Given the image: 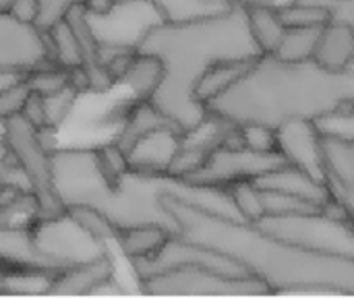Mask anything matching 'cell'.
<instances>
[{
    "instance_id": "30",
    "label": "cell",
    "mask_w": 354,
    "mask_h": 298,
    "mask_svg": "<svg viewBox=\"0 0 354 298\" xmlns=\"http://www.w3.org/2000/svg\"><path fill=\"white\" fill-rule=\"evenodd\" d=\"M253 62V60H251ZM251 62H224L214 66L199 83L197 87V97L207 104L209 100H214L218 93H222L232 81H236V77L251 64Z\"/></svg>"
},
{
    "instance_id": "29",
    "label": "cell",
    "mask_w": 354,
    "mask_h": 298,
    "mask_svg": "<svg viewBox=\"0 0 354 298\" xmlns=\"http://www.w3.org/2000/svg\"><path fill=\"white\" fill-rule=\"evenodd\" d=\"M23 79H25L29 91H35L46 97V95H52V93L60 91L62 87L71 85V68L50 62V64L29 71Z\"/></svg>"
},
{
    "instance_id": "31",
    "label": "cell",
    "mask_w": 354,
    "mask_h": 298,
    "mask_svg": "<svg viewBox=\"0 0 354 298\" xmlns=\"http://www.w3.org/2000/svg\"><path fill=\"white\" fill-rule=\"evenodd\" d=\"M153 2L162 10L166 21H185V19L201 17V15L228 6V4H218V2H207V0H153Z\"/></svg>"
},
{
    "instance_id": "4",
    "label": "cell",
    "mask_w": 354,
    "mask_h": 298,
    "mask_svg": "<svg viewBox=\"0 0 354 298\" xmlns=\"http://www.w3.org/2000/svg\"><path fill=\"white\" fill-rule=\"evenodd\" d=\"M205 108L234 127L276 129L299 118L322 122L354 112V62L344 68H328L313 58L284 62L261 54Z\"/></svg>"
},
{
    "instance_id": "10",
    "label": "cell",
    "mask_w": 354,
    "mask_h": 298,
    "mask_svg": "<svg viewBox=\"0 0 354 298\" xmlns=\"http://www.w3.org/2000/svg\"><path fill=\"white\" fill-rule=\"evenodd\" d=\"M87 21L97 44L135 50L145 33L166 21L153 0H118L104 15H89Z\"/></svg>"
},
{
    "instance_id": "37",
    "label": "cell",
    "mask_w": 354,
    "mask_h": 298,
    "mask_svg": "<svg viewBox=\"0 0 354 298\" xmlns=\"http://www.w3.org/2000/svg\"><path fill=\"white\" fill-rule=\"evenodd\" d=\"M21 116L35 129H44V127H50L48 124V110H46V97L35 93V91H29L25 104H23V110H21Z\"/></svg>"
},
{
    "instance_id": "47",
    "label": "cell",
    "mask_w": 354,
    "mask_h": 298,
    "mask_svg": "<svg viewBox=\"0 0 354 298\" xmlns=\"http://www.w3.org/2000/svg\"><path fill=\"white\" fill-rule=\"evenodd\" d=\"M2 288H4V270L0 268V297H2Z\"/></svg>"
},
{
    "instance_id": "34",
    "label": "cell",
    "mask_w": 354,
    "mask_h": 298,
    "mask_svg": "<svg viewBox=\"0 0 354 298\" xmlns=\"http://www.w3.org/2000/svg\"><path fill=\"white\" fill-rule=\"evenodd\" d=\"M241 143L257 151H278L276 129L266 124H239Z\"/></svg>"
},
{
    "instance_id": "9",
    "label": "cell",
    "mask_w": 354,
    "mask_h": 298,
    "mask_svg": "<svg viewBox=\"0 0 354 298\" xmlns=\"http://www.w3.org/2000/svg\"><path fill=\"white\" fill-rule=\"evenodd\" d=\"M31 232L39 251L64 270L106 255V241L93 236L68 212L39 220Z\"/></svg>"
},
{
    "instance_id": "26",
    "label": "cell",
    "mask_w": 354,
    "mask_h": 298,
    "mask_svg": "<svg viewBox=\"0 0 354 298\" xmlns=\"http://www.w3.org/2000/svg\"><path fill=\"white\" fill-rule=\"evenodd\" d=\"M54 276L44 270H6L2 297H48Z\"/></svg>"
},
{
    "instance_id": "7",
    "label": "cell",
    "mask_w": 354,
    "mask_h": 298,
    "mask_svg": "<svg viewBox=\"0 0 354 298\" xmlns=\"http://www.w3.org/2000/svg\"><path fill=\"white\" fill-rule=\"evenodd\" d=\"M4 145L10 160L29 180L31 193L39 205V220H48L66 212L52 185V151L41 143L37 129L31 127L21 114L10 116L6 118Z\"/></svg>"
},
{
    "instance_id": "16",
    "label": "cell",
    "mask_w": 354,
    "mask_h": 298,
    "mask_svg": "<svg viewBox=\"0 0 354 298\" xmlns=\"http://www.w3.org/2000/svg\"><path fill=\"white\" fill-rule=\"evenodd\" d=\"M0 268L6 270H44L58 274L64 268L50 259L33 241L31 228H10L0 224Z\"/></svg>"
},
{
    "instance_id": "23",
    "label": "cell",
    "mask_w": 354,
    "mask_h": 298,
    "mask_svg": "<svg viewBox=\"0 0 354 298\" xmlns=\"http://www.w3.org/2000/svg\"><path fill=\"white\" fill-rule=\"evenodd\" d=\"M247 8V17H249V29L251 35L259 48L261 54H274L286 27L278 17L276 6H266V4H257V6H245Z\"/></svg>"
},
{
    "instance_id": "32",
    "label": "cell",
    "mask_w": 354,
    "mask_h": 298,
    "mask_svg": "<svg viewBox=\"0 0 354 298\" xmlns=\"http://www.w3.org/2000/svg\"><path fill=\"white\" fill-rule=\"evenodd\" d=\"M66 212L83 226L87 228L93 236L102 239V241H114L116 239V228L93 207L87 205H75V207H66Z\"/></svg>"
},
{
    "instance_id": "24",
    "label": "cell",
    "mask_w": 354,
    "mask_h": 298,
    "mask_svg": "<svg viewBox=\"0 0 354 298\" xmlns=\"http://www.w3.org/2000/svg\"><path fill=\"white\" fill-rule=\"evenodd\" d=\"M322 27H286V31L272 56H276L284 62L311 60Z\"/></svg>"
},
{
    "instance_id": "19",
    "label": "cell",
    "mask_w": 354,
    "mask_h": 298,
    "mask_svg": "<svg viewBox=\"0 0 354 298\" xmlns=\"http://www.w3.org/2000/svg\"><path fill=\"white\" fill-rule=\"evenodd\" d=\"M313 60L328 68H344L354 62V31L342 21L330 19L315 44Z\"/></svg>"
},
{
    "instance_id": "20",
    "label": "cell",
    "mask_w": 354,
    "mask_h": 298,
    "mask_svg": "<svg viewBox=\"0 0 354 298\" xmlns=\"http://www.w3.org/2000/svg\"><path fill=\"white\" fill-rule=\"evenodd\" d=\"M160 127H174V124L149 100H135L127 110V116L120 124V131H118L114 143L122 151H127L139 137H143L145 133L160 129Z\"/></svg>"
},
{
    "instance_id": "39",
    "label": "cell",
    "mask_w": 354,
    "mask_h": 298,
    "mask_svg": "<svg viewBox=\"0 0 354 298\" xmlns=\"http://www.w3.org/2000/svg\"><path fill=\"white\" fill-rule=\"evenodd\" d=\"M8 10L23 21H29V23L37 21V0H12Z\"/></svg>"
},
{
    "instance_id": "12",
    "label": "cell",
    "mask_w": 354,
    "mask_h": 298,
    "mask_svg": "<svg viewBox=\"0 0 354 298\" xmlns=\"http://www.w3.org/2000/svg\"><path fill=\"white\" fill-rule=\"evenodd\" d=\"M131 263L139 280L166 274L172 270H180V268H209V270H218L224 274H247L232 259L216 251H209L201 245H195L191 241H185L178 234H172L156 255L145 257V259H135Z\"/></svg>"
},
{
    "instance_id": "13",
    "label": "cell",
    "mask_w": 354,
    "mask_h": 298,
    "mask_svg": "<svg viewBox=\"0 0 354 298\" xmlns=\"http://www.w3.org/2000/svg\"><path fill=\"white\" fill-rule=\"evenodd\" d=\"M276 141L280 156L311 174L313 178L326 183L324 149H322V129L315 120H288L276 127ZM328 185V183H326Z\"/></svg>"
},
{
    "instance_id": "14",
    "label": "cell",
    "mask_w": 354,
    "mask_h": 298,
    "mask_svg": "<svg viewBox=\"0 0 354 298\" xmlns=\"http://www.w3.org/2000/svg\"><path fill=\"white\" fill-rule=\"evenodd\" d=\"M326 183L354 224V133L322 131Z\"/></svg>"
},
{
    "instance_id": "36",
    "label": "cell",
    "mask_w": 354,
    "mask_h": 298,
    "mask_svg": "<svg viewBox=\"0 0 354 298\" xmlns=\"http://www.w3.org/2000/svg\"><path fill=\"white\" fill-rule=\"evenodd\" d=\"M83 0H37V21L35 25L39 29H50L54 23L64 19V15L81 4Z\"/></svg>"
},
{
    "instance_id": "17",
    "label": "cell",
    "mask_w": 354,
    "mask_h": 298,
    "mask_svg": "<svg viewBox=\"0 0 354 298\" xmlns=\"http://www.w3.org/2000/svg\"><path fill=\"white\" fill-rule=\"evenodd\" d=\"M259 189H270V191H280L292 197H299L303 201H309L313 205L326 207L332 199V193L326 183L313 178L305 170L284 162L282 166L266 172L263 176L253 180Z\"/></svg>"
},
{
    "instance_id": "6",
    "label": "cell",
    "mask_w": 354,
    "mask_h": 298,
    "mask_svg": "<svg viewBox=\"0 0 354 298\" xmlns=\"http://www.w3.org/2000/svg\"><path fill=\"white\" fill-rule=\"evenodd\" d=\"M147 297H266L272 290L251 274H224L209 268H180L139 280Z\"/></svg>"
},
{
    "instance_id": "38",
    "label": "cell",
    "mask_w": 354,
    "mask_h": 298,
    "mask_svg": "<svg viewBox=\"0 0 354 298\" xmlns=\"http://www.w3.org/2000/svg\"><path fill=\"white\" fill-rule=\"evenodd\" d=\"M322 131H332V133H354V112L340 114L334 118H326L317 122Z\"/></svg>"
},
{
    "instance_id": "11",
    "label": "cell",
    "mask_w": 354,
    "mask_h": 298,
    "mask_svg": "<svg viewBox=\"0 0 354 298\" xmlns=\"http://www.w3.org/2000/svg\"><path fill=\"white\" fill-rule=\"evenodd\" d=\"M50 62L54 58L48 31L15 17L10 10H0V73L25 77L29 71Z\"/></svg>"
},
{
    "instance_id": "46",
    "label": "cell",
    "mask_w": 354,
    "mask_h": 298,
    "mask_svg": "<svg viewBox=\"0 0 354 298\" xmlns=\"http://www.w3.org/2000/svg\"><path fill=\"white\" fill-rule=\"evenodd\" d=\"M10 2H12V0H0V10H8Z\"/></svg>"
},
{
    "instance_id": "49",
    "label": "cell",
    "mask_w": 354,
    "mask_h": 298,
    "mask_svg": "<svg viewBox=\"0 0 354 298\" xmlns=\"http://www.w3.org/2000/svg\"><path fill=\"white\" fill-rule=\"evenodd\" d=\"M114 2H118V0H114Z\"/></svg>"
},
{
    "instance_id": "21",
    "label": "cell",
    "mask_w": 354,
    "mask_h": 298,
    "mask_svg": "<svg viewBox=\"0 0 354 298\" xmlns=\"http://www.w3.org/2000/svg\"><path fill=\"white\" fill-rule=\"evenodd\" d=\"M170 236H172L170 230L147 224V226H133V228L118 230L114 241L118 243L122 255L135 261V259H145V257L156 255Z\"/></svg>"
},
{
    "instance_id": "1",
    "label": "cell",
    "mask_w": 354,
    "mask_h": 298,
    "mask_svg": "<svg viewBox=\"0 0 354 298\" xmlns=\"http://www.w3.org/2000/svg\"><path fill=\"white\" fill-rule=\"evenodd\" d=\"M52 185L64 207H93L116 232L153 224L178 234L176 220L166 207V197L241 220L228 189L201 187L166 172H147L131 166L116 176H108L102 170L97 149L89 147L54 149Z\"/></svg>"
},
{
    "instance_id": "33",
    "label": "cell",
    "mask_w": 354,
    "mask_h": 298,
    "mask_svg": "<svg viewBox=\"0 0 354 298\" xmlns=\"http://www.w3.org/2000/svg\"><path fill=\"white\" fill-rule=\"evenodd\" d=\"M77 95H79V91L73 85H66L60 91L46 95V110H48V124L50 127L58 129L66 120V116L71 114V110L75 106Z\"/></svg>"
},
{
    "instance_id": "5",
    "label": "cell",
    "mask_w": 354,
    "mask_h": 298,
    "mask_svg": "<svg viewBox=\"0 0 354 298\" xmlns=\"http://www.w3.org/2000/svg\"><path fill=\"white\" fill-rule=\"evenodd\" d=\"M255 226L280 241L354 259V224L334 197L322 212L263 216Z\"/></svg>"
},
{
    "instance_id": "15",
    "label": "cell",
    "mask_w": 354,
    "mask_h": 298,
    "mask_svg": "<svg viewBox=\"0 0 354 298\" xmlns=\"http://www.w3.org/2000/svg\"><path fill=\"white\" fill-rule=\"evenodd\" d=\"M183 133L176 127H160L143 137H139L124 153L131 168L147 172H166L170 170L178 149Z\"/></svg>"
},
{
    "instance_id": "45",
    "label": "cell",
    "mask_w": 354,
    "mask_h": 298,
    "mask_svg": "<svg viewBox=\"0 0 354 298\" xmlns=\"http://www.w3.org/2000/svg\"><path fill=\"white\" fill-rule=\"evenodd\" d=\"M6 160H8V149H6V145L0 143V166H2Z\"/></svg>"
},
{
    "instance_id": "41",
    "label": "cell",
    "mask_w": 354,
    "mask_h": 298,
    "mask_svg": "<svg viewBox=\"0 0 354 298\" xmlns=\"http://www.w3.org/2000/svg\"><path fill=\"white\" fill-rule=\"evenodd\" d=\"M81 4H83L85 12H89V15H104L112 8L114 0H83Z\"/></svg>"
},
{
    "instance_id": "27",
    "label": "cell",
    "mask_w": 354,
    "mask_h": 298,
    "mask_svg": "<svg viewBox=\"0 0 354 298\" xmlns=\"http://www.w3.org/2000/svg\"><path fill=\"white\" fill-rule=\"evenodd\" d=\"M280 21L284 27H322L332 19L330 8L305 4L299 0H288L280 6H276Z\"/></svg>"
},
{
    "instance_id": "28",
    "label": "cell",
    "mask_w": 354,
    "mask_h": 298,
    "mask_svg": "<svg viewBox=\"0 0 354 298\" xmlns=\"http://www.w3.org/2000/svg\"><path fill=\"white\" fill-rule=\"evenodd\" d=\"M228 195H230L232 205H234V209H236V214H239V218L243 222L255 224L266 216L261 191L253 180H243V183L230 185Z\"/></svg>"
},
{
    "instance_id": "8",
    "label": "cell",
    "mask_w": 354,
    "mask_h": 298,
    "mask_svg": "<svg viewBox=\"0 0 354 298\" xmlns=\"http://www.w3.org/2000/svg\"><path fill=\"white\" fill-rule=\"evenodd\" d=\"M284 162L286 160L280 156V151H257L243 145L236 129L234 135L226 143L218 145L207 156V160L185 180L201 187L228 189L234 183L255 180L266 172L282 166Z\"/></svg>"
},
{
    "instance_id": "35",
    "label": "cell",
    "mask_w": 354,
    "mask_h": 298,
    "mask_svg": "<svg viewBox=\"0 0 354 298\" xmlns=\"http://www.w3.org/2000/svg\"><path fill=\"white\" fill-rule=\"evenodd\" d=\"M27 95H29V87L23 77L0 89V118H10L21 114Z\"/></svg>"
},
{
    "instance_id": "22",
    "label": "cell",
    "mask_w": 354,
    "mask_h": 298,
    "mask_svg": "<svg viewBox=\"0 0 354 298\" xmlns=\"http://www.w3.org/2000/svg\"><path fill=\"white\" fill-rule=\"evenodd\" d=\"M162 79V62L160 58L143 52H135L120 83L129 85L135 100H149L160 85Z\"/></svg>"
},
{
    "instance_id": "44",
    "label": "cell",
    "mask_w": 354,
    "mask_h": 298,
    "mask_svg": "<svg viewBox=\"0 0 354 298\" xmlns=\"http://www.w3.org/2000/svg\"><path fill=\"white\" fill-rule=\"evenodd\" d=\"M4 137H6V118H0V143L4 145Z\"/></svg>"
},
{
    "instance_id": "48",
    "label": "cell",
    "mask_w": 354,
    "mask_h": 298,
    "mask_svg": "<svg viewBox=\"0 0 354 298\" xmlns=\"http://www.w3.org/2000/svg\"><path fill=\"white\" fill-rule=\"evenodd\" d=\"M207 2H218V4H230L232 0H207Z\"/></svg>"
},
{
    "instance_id": "40",
    "label": "cell",
    "mask_w": 354,
    "mask_h": 298,
    "mask_svg": "<svg viewBox=\"0 0 354 298\" xmlns=\"http://www.w3.org/2000/svg\"><path fill=\"white\" fill-rule=\"evenodd\" d=\"M332 19L346 23L354 31V0H334L330 6Z\"/></svg>"
},
{
    "instance_id": "2",
    "label": "cell",
    "mask_w": 354,
    "mask_h": 298,
    "mask_svg": "<svg viewBox=\"0 0 354 298\" xmlns=\"http://www.w3.org/2000/svg\"><path fill=\"white\" fill-rule=\"evenodd\" d=\"M137 52L160 58L162 79L149 102L180 133L195 129L209 114L197 97V87L214 66L261 56L247 8L239 2L185 21H162L145 33Z\"/></svg>"
},
{
    "instance_id": "3",
    "label": "cell",
    "mask_w": 354,
    "mask_h": 298,
    "mask_svg": "<svg viewBox=\"0 0 354 298\" xmlns=\"http://www.w3.org/2000/svg\"><path fill=\"white\" fill-rule=\"evenodd\" d=\"M178 236L216 251L259 278L272 295L328 292L354 297V259L311 251L266 234L255 224L166 197Z\"/></svg>"
},
{
    "instance_id": "43",
    "label": "cell",
    "mask_w": 354,
    "mask_h": 298,
    "mask_svg": "<svg viewBox=\"0 0 354 298\" xmlns=\"http://www.w3.org/2000/svg\"><path fill=\"white\" fill-rule=\"evenodd\" d=\"M21 77H23V75H17V73H0V89H4L6 85L19 81Z\"/></svg>"
},
{
    "instance_id": "42",
    "label": "cell",
    "mask_w": 354,
    "mask_h": 298,
    "mask_svg": "<svg viewBox=\"0 0 354 298\" xmlns=\"http://www.w3.org/2000/svg\"><path fill=\"white\" fill-rule=\"evenodd\" d=\"M243 6H257V4H266V6H280L288 0H234Z\"/></svg>"
},
{
    "instance_id": "18",
    "label": "cell",
    "mask_w": 354,
    "mask_h": 298,
    "mask_svg": "<svg viewBox=\"0 0 354 298\" xmlns=\"http://www.w3.org/2000/svg\"><path fill=\"white\" fill-rule=\"evenodd\" d=\"M110 278H114V263L106 253L93 261L58 272L52 278L48 297H91Z\"/></svg>"
},
{
    "instance_id": "25",
    "label": "cell",
    "mask_w": 354,
    "mask_h": 298,
    "mask_svg": "<svg viewBox=\"0 0 354 298\" xmlns=\"http://www.w3.org/2000/svg\"><path fill=\"white\" fill-rule=\"evenodd\" d=\"M46 31L52 44V58L58 66H64V68L83 66V52H81L79 39L66 19H60Z\"/></svg>"
}]
</instances>
